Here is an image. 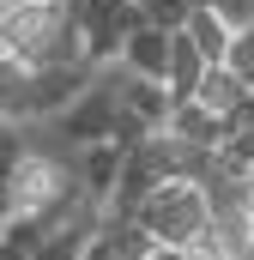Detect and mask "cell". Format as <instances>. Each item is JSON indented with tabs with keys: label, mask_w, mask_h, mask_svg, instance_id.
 <instances>
[{
	"label": "cell",
	"mask_w": 254,
	"mask_h": 260,
	"mask_svg": "<svg viewBox=\"0 0 254 260\" xmlns=\"http://www.w3.org/2000/svg\"><path fill=\"white\" fill-rule=\"evenodd\" d=\"M139 12H145V24H157V30H182L194 12H200V0H139Z\"/></svg>",
	"instance_id": "2e32d148"
},
{
	"label": "cell",
	"mask_w": 254,
	"mask_h": 260,
	"mask_svg": "<svg viewBox=\"0 0 254 260\" xmlns=\"http://www.w3.org/2000/svg\"><path fill=\"white\" fill-rule=\"evenodd\" d=\"M200 79H206V61H200V49H194L188 37L176 30V37H170V67H164L170 97H176V103H182V97H194V91H200Z\"/></svg>",
	"instance_id": "5bb4252c"
},
{
	"label": "cell",
	"mask_w": 254,
	"mask_h": 260,
	"mask_svg": "<svg viewBox=\"0 0 254 260\" xmlns=\"http://www.w3.org/2000/svg\"><path fill=\"white\" fill-rule=\"evenodd\" d=\"M242 97H248V85H242L230 67H206V79H200V91H194V103H206L218 121H224V115H230Z\"/></svg>",
	"instance_id": "9a60e30c"
},
{
	"label": "cell",
	"mask_w": 254,
	"mask_h": 260,
	"mask_svg": "<svg viewBox=\"0 0 254 260\" xmlns=\"http://www.w3.org/2000/svg\"><path fill=\"white\" fill-rule=\"evenodd\" d=\"M67 194H79V170H73L67 157H49V151H37V145L6 139V151H0V200L12 206V218H18V212L43 218V212H55Z\"/></svg>",
	"instance_id": "6da1fadb"
},
{
	"label": "cell",
	"mask_w": 254,
	"mask_h": 260,
	"mask_svg": "<svg viewBox=\"0 0 254 260\" xmlns=\"http://www.w3.org/2000/svg\"><path fill=\"white\" fill-rule=\"evenodd\" d=\"M127 115H139L151 133L170 127V109H176V97H170V85L164 79H127V97H121Z\"/></svg>",
	"instance_id": "8fae6325"
},
{
	"label": "cell",
	"mask_w": 254,
	"mask_h": 260,
	"mask_svg": "<svg viewBox=\"0 0 254 260\" xmlns=\"http://www.w3.org/2000/svg\"><path fill=\"white\" fill-rule=\"evenodd\" d=\"M97 67L91 61H67V67H30V121H55L67 115L85 91H91Z\"/></svg>",
	"instance_id": "8992f818"
},
{
	"label": "cell",
	"mask_w": 254,
	"mask_h": 260,
	"mask_svg": "<svg viewBox=\"0 0 254 260\" xmlns=\"http://www.w3.org/2000/svg\"><path fill=\"white\" fill-rule=\"evenodd\" d=\"M182 37L200 49V61H206V67H224V55H230V37H236V30H230V24H224L212 6H200L188 24H182Z\"/></svg>",
	"instance_id": "4fadbf2b"
},
{
	"label": "cell",
	"mask_w": 254,
	"mask_h": 260,
	"mask_svg": "<svg viewBox=\"0 0 254 260\" xmlns=\"http://www.w3.org/2000/svg\"><path fill=\"white\" fill-rule=\"evenodd\" d=\"M164 133H170L176 145H206V151L224 145V121H218L206 103H194V97H182V103L170 109V127H164Z\"/></svg>",
	"instance_id": "9c48e42d"
},
{
	"label": "cell",
	"mask_w": 254,
	"mask_h": 260,
	"mask_svg": "<svg viewBox=\"0 0 254 260\" xmlns=\"http://www.w3.org/2000/svg\"><path fill=\"white\" fill-rule=\"evenodd\" d=\"M12 6H18V0H0V12H12Z\"/></svg>",
	"instance_id": "ffe728a7"
},
{
	"label": "cell",
	"mask_w": 254,
	"mask_h": 260,
	"mask_svg": "<svg viewBox=\"0 0 254 260\" xmlns=\"http://www.w3.org/2000/svg\"><path fill=\"white\" fill-rule=\"evenodd\" d=\"M127 73L121 61L115 67H97V79H91V91L67 109V115H55V127L85 151V145H103V139H115V121H121V97H127Z\"/></svg>",
	"instance_id": "3957f363"
},
{
	"label": "cell",
	"mask_w": 254,
	"mask_h": 260,
	"mask_svg": "<svg viewBox=\"0 0 254 260\" xmlns=\"http://www.w3.org/2000/svg\"><path fill=\"white\" fill-rule=\"evenodd\" d=\"M242 182H248V194H254V170H248V176H242Z\"/></svg>",
	"instance_id": "44dd1931"
},
{
	"label": "cell",
	"mask_w": 254,
	"mask_h": 260,
	"mask_svg": "<svg viewBox=\"0 0 254 260\" xmlns=\"http://www.w3.org/2000/svg\"><path fill=\"white\" fill-rule=\"evenodd\" d=\"M67 18L85 37V61L91 67H115L127 49V37L145 24L139 0H67Z\"/></svg>",
	"instance_id": "277c9868"
},
{
	"label": "cell",
	"mask_w": 254,
	"mask_h": 260,
	"mask_svg": "<svg viewBox=\"0 0 254 260\" xmlns=\"http://www.w3.org/2000/svg\"><path fill=\"white\" fill-rule=\"evenodd\" d=\"M151 248H157V242H151L133 218H103V230L85 242V260H145Z\"/></svg>",
	"instance_id": "ba28073f"
},
{
	"label": "cell",
	"mask_w": 254,
	"mask_h": 260,
	"mask_svg": "<svg viewBox=\"0 0 254 260\" xmlns=\"http://www.w3.org/2000/svg\"><path fill=\"white\" fill-rule=\"evenodd\" d=\"M145 260H188V248H164V242H157V248H151Z\"/></svg>",
	"instance_id": "ac0fdd59"
},
{
	"label": "cell",
	"mask_w": 254,
	"mask_h": 260,
	"mask_svg": "<svg viewBox=\"0 0 254 260\" xmlns=\"http://www.w3.org/2000/svg\"><path fill=\"white\" fill-rule=\"evenodd\" d=\"M170 37H176V30L139 24V30L127 37V49H121V67L133 79H164V67H170Z\"/></svg>",
	"instance_id": "30bf717a"
},
{
	"label": "cell",
	"mask_w": 254,
	"mask_h": 260,
	"mask_svg": "<svg viewBox=\"0 0 254 260\" xmlns=\"http://www.w3.org/2000/svg\"><path fill=\"white\" fill-rule=\"evenodd\" d=\"M133 224H139L151 242H164V248H188V254H194V248L206 242V230H212L206 188H194V182H164L151 200H139Z\"/></svg>",
	"instance_id": "7a4b0ae2"
},
{
	"label": "cell",
	"mask_w": 254,
	"mask_h": 260,
	"mask_svg": "<svg viewBox=\"0 0 254 260\" xmlns=\"http://www.w3.org/2000/svg\"><path fill=\"white\" fill-rule=\"evenodd\" d=\"M121 164H127V151L115 139H103V145H85L73 170H79V188H85V194L97 200V206H109V200H115V182H121Z\"/></svg>",
	"instance_id": "52a82bcc"
},
{
	"label": "cell",
	"mask_w": 254,
	"mask_h": 260,
	"mask_svg": "<svg viewBox=\"0 0 254 260\" xmlns=\"http://www.w3.org/2000/svg\"><path fill=\"white\" fill-rule=\"evenodd\" d=\"M164 182H176V139H170V133H151L139 151H127L115 200H109V218H133L139 200H151Z\"/></svg>",
	"instance_id": "5b68a950"
},
{
	"label": "cell",
	"mask_w": 254,
	"mask_h": 260,
	"mask_svg": "<svg viewBox=\"0 0 254 260\" xmlns=\"http://www.w3.org/2000/svg\"><path fill=\"white\" fill-rule=\"evenodd\" d=\"M30 121V61L0 55V127Z\"/></svg>",
	"instance_id": "7c38bea8"
},
{
	"label": "cell",
	"mask_w": 254,
	"mask_h": 260,
	"mask_svg": "<svg viewBox=\"0 0 254 260\" xmlns=\"http://www.w3.org/2000/svg\"><path fill=\"white\" fill-rule=\"evenodd\" d=\"M224 67H230V73H236V79L254 91V30H236V37H230V55H224Z\"/></svg>",
	"instance_id": "e0dca14e"
},
{
	"label": "cell",
	"mask_w": 254,
	"mask_h": 260,
	"mask_svg": "<svg viewBox=\"0 0 254 260\" xmlns=\"http://www.w3.org/2000/svg\"><path fill=\"white\" fill-rule=\"evenodd\" d=\"M248 248H254V218H248Z\"/></svg>",
	"instance_id": "7402d4cb"
},
{
	"label": "cell",
	"mask_w": 254,
	"mask_h": 260,
	"mask_svg": "<svg viewBox=\"0 0 254 260\" xmlns=\"http://www.w3.org/2000/svg\"><path fill=\"white\" fill-rule=\"evenodd\" d=\"M0 260H30V254H24L18 242H6V236H0Z\"/></svg>",
	"instance_id": "d6986e66"
}]
</instances>
